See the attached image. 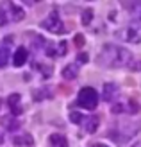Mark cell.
Returning <instances> with one entry per match:
<instances>
[{
  "label": "cell",
  "mask_w": 141,
  "mask_h": 147,
  "mask_svg": "<svg viewBox=\"0 0 141 147\" xmlns=\"http://www.w3.org/2000/svg\"><path fill=\"white\" fill-rule=\"evenodd\" d=\"M130 59H132L130 50H127L125 47H120V45H106L98 54V63L109 68L125 67V65L130 63Z\"/></svg>",
  "instance_id": "1"
},
{
  "label": "cell",
  "mask_w": 141,
  "mask_h": 147,
  "mask_svg": "<svg viewBox=\"0 0 141 147\" xmlns=\"http://www.w3.org/2000/svg\"><path fill=\"white\" fill-rule=\"evenodd\" d=\"M25 13L20 5L13 4V2H4L0 4V27L9 24V22H20L23 20Z\"/></svg>",
  "instance_id": "2"
},
{
  "label": "cell",
  "mask_w": 141,
  "mask_h": 147,
  "mask_svg": "<svg viewBox=\"0 0 141 147\" xmlns=\"http://www.w3.org/2000/svg\"><path fill=\"white\" fill-rule=\"evenodd\" d=\"M77 104L80 108H84V109H90V111L95 109L98 106V93H96V90L91 88V86L82 88V90L79 92V95H77Z\"/></svg>",
  "instance_id": "3"
},
{
  "label": "cell",
  "mask_w": 141,
  "mask_h": 147,
  "mask_svg": "<svg viewBox=\"0 0 141 147\" xmlns=\"http://www.w3.org/2000/svg\"><path fill=\"white\" fill-rule=\"evenodd\" d=\"M41 27L47 29V31H50V32H55V34H63V32H66L64 24L61 22V18H59L57 11H52L48 16L41 22Z\"/></svg>",
  "instance_id": "4"
},
{
  "label": "cell",
  "mask_w": 141,
  "mask_h": 147,
  "mask_svg": "<svg viewBox=\"0 0 141 147\" xmlns=\"http://www.w3.org/2000/svg\"><path fill=\"white\" fill-rule=\"evenodd\" d=\"M123 38L129 43H141V18H134L127 25V29L123 32Z\"/></svg>",
  "instance_id": "5"
},
{
  "label": "cell",
  "mask_w": 141,
  "mask_h": 147,
  "mask_svg": "<svg viewBox=\"0 0 141 147\" xmlns=\"http://www.w3.org/2000/svg\"><path fill=\"white\" fill-rule=\"evenodd\" d=\"M27 57H29V50L25 47H18L14 56H13V65L14 67H23L27 63Z\"/></svg>",
  "instance_id": "6"
},
{
  "label": "cell",
  "mask_w": 141,
  "mask_h": 147,
  "mask_svg": "<svg viewBox=\"0 0 141 147\" xmlns=\"http://www.w3.org/2000/svg\"><path fill=\"white\" fill-rule=\"evenodd\" d=\"M21 97L18 93H13V95H9V99H7V104H9V108H11V113L14 115V117H18V115H21Z\"/></svg>",
  "instance_id": "7"
},
{
  "label": "cell",
  "mask_w": 141,
  "mask_h": 147,
  "mask_svg": "<svg viewBox=\"0 0 141 147\" xmlns=\"http://www.w3.org/2000/svg\"><path fill=\"white\" fill-rule=\"evenodd\" d=\"M47 54L48 56H64L66 54V41H59V43H54V45L47 47Z\"/></svg>",
  "instance_id": "8"
},
{
  "label": "cell",
  "mask_w": 141,
  "mask_h": 147,
  "mask_svg": "<svg viewBox=\"0 0 141 147\" xmlns=\"http://www.w3.org/2000/svg\"><path fill=\"white\" fill-rule=\"evenodd\" d=\"M48 147H68V142H66V138L63 135L54 133L48 138Z\"/></svg>",
  "instance_id": "9"
},
{
  "label": "cell",
  "mask_w": 141,
  "mask_h": 147,
  "mask_svg": "<svg viewBox=\"0 0 141 147\" xmlns=\"http://www.w3.org/2000/svg\"><path fill=\"white\" fill-rule=\"evenodd\" d=\"M116 93H118V88H116V84H111V83H107L106 86H104V99L106 100H114V97H116Z\"/></svg>",
  "instance_id": "10"
},
{
  "label": "cell",
  "mask_w": 141,
  "mask_h": 147,
  "mask_svg": "<svg viewBox=\"0 0 141 147\" xmlns=\"http://www.w3.org/2000/svg\"><path fill=\"white\" fill-rule=\"evenodd\" d=\"M77 74H79V65L73 63V65L64 67V70H63V77H64V79H75Z\"/></svg>",
  "instance_id": "11"
},
{
  "label": "cell",
  "mask_w": 141,
  "mask_h": 147,
  "mask_svg": "<svg viewBox=\"0 0 141 147\" xmlns=\"http://www.w3.org/2000/svg\"><path fill=\"white\" fill-rule=\"evenodd\" d=\"M98 117H91L90 120L86 122V129H88V133H93V131H96V127H98Z\"/></svg>",
  "instance_id": "12"
},
{
  "label": "cell",
  "mask_w": 141,
  "mask_h": 147,
  "mask_svg": "<svg viewBox=\"0 0 141 147\" xmlns=\"http://www.w3.org/2000/svg\"><path fill=\"white\" fill-rule=\"evenodd\" d=\"M14 144L16 145H32V138L25 135V136H16L14 138Z\"/></svg>",
  "instance_id": "13"
},
{
  "label": "cell",
  "mask_w": 141,
  "mask_h": 147,
  "mask_svg": "<svg viewBox=\"0 0 141 147\" xmlns=\"http://www.w3.org/2000/svg\"><path fill=\"white\" fill-rule=\"evenodd\" d=\"M7 57H9V50H7L5 47H0V68L5 67L7 63Z\"/></svg>",
  "instance_id": "14"
},
{
  "label": "cell",
  "mask_w": 141,
  "mask_h": 147,
  "mask_svg": "<svg viewBox=\"0 0 141 147\" xmlns=\"http://www.w3.org/2000/svg\"><path fill=\"white\" fill-rule=\"evenodd\" d=\"M70 120L72 122H75V124H82V122H86V119L80 113H77V111H73V113H70Z\"/></svg>",
  "instance_id": "15"
},
{
  "label": "cell",
  "mask_w": 141,
  "mask_h": 147,
  "mask_svg": "<svg viewBox=\"0 0 141 147\" xmlns=\"http://www.w3.org/2000/svg\"><path fill=\"white\" fill-rule=\"evenodd\" d=\"M91 18H93V11L91 9H86L84 13H82V25H88L91 22Z\"/></svg>",
  "instance_id": "16"
},
{
  "label": "cell",
  "mask_w": 141,
  "mask_h": 147,
  "mask_svg": "<svg viewBox=\"0 0 141 147\" xmlns=\"http://www.w3.org/2000/svg\"><path fill=\"white\" fill-rule=\"evenodd\" d=\"M88 61H90V57H88V54H79L77 56V63H88Z\"/></svg>",
  "instance_id": "17"
},
{
  "label": "cell",
  "mask_w": 141,
  "mask_h": 147,
  "mask_svg": "<svg viewBox=\"0 0 141 147\" xmlns=\"http://www.w3.org/2000/svg\"><path fill=\"white\" fill-rule=\"evenodd\" d=\"M75 45H77V47L84 45V38H82V36H80V34H77V36H75Z\"/></svg>",
  "instance_id": "18"
},
{
  "label": "cell",
  "mask_w": 141,
  "mask_h": 147,
  "mask_svg": "<svg viewBox=\"0 0 141 147\" xmlns=\"http://www.w3.org/2000/svg\"><path fill=\"white\" fill-rule=\"evenodd\" d=\"M93 147H107V145H104V144H96V145H93Z\"/></svg>",
  "instance_id": "19"
},
{
  "label": "cell",
  "mask_w": 141,
  "mask_h": 147,
  "mask_svg": "<svg viewBox=\"0 0 141 147\" xmlns=\"http://www.w3.org/2000/svg\"><path fill=\"white\" fill-rule=\"evenodd\" d=\"M0 144H4V138H2V135H0Z\"/></svg>",
  "instance_id": "20"
},
{
  "label": "cell",
  "mask_w": 141,
  "mask_h": 147,
  "mask_svg": "<svg viewBox=\"0 0 141 147\" xmlns=\"http://www.w3.org/2000/svg\"><path fill=\"white\" fill-rule=\"evenodd\" d=\"M0 106H2V99H0Z\"/></svg>",
  "instance_id": "21"
}]
</instances>
